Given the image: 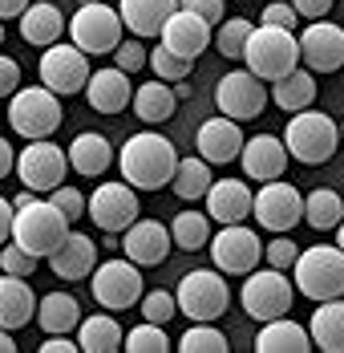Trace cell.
<instances>
[{"instance_id":"cell-1","label":"cell","mask_w":344,"mask_h":353,"mask_svg":"<svg viewBox=\"0 0 344 353\" xmlns=\"http://www.w3.org/2000/svg\"><path fill=\"white\" fill-rule=\"evenodd\" d=\"M174 163H178V150L171 139L154 134V130H138L126 139L122 154H118V167L122 179L134 187V191H162L174 175Z\"/></svg>"},{"instance_id":"cell-2","label":"cell","mask_w":344,"mask_h":353,"mask_svg":"<svg viewBox=\"0 0 344 353\" xmlns=\"http://www.w3.org/2000/svg\"><path fill=\"white\" fill-rule=\"evenodd\" d=\"M341 146V126L324 114V110H296L288 118V130H283V150L288 159L304 163V167H320L336 154Z\"/></svg>"},{"instance_id":"cell-3","label":"cell","mask_w":344,"mask_h":353,"mask_svg":"<svg viewBox=\"0 0 344 353\" xmlns=\"http://www.w3.org/2000/svg\"><path fill=\"white\" fill-rule=\"evenodd\" d=\"M69 228L73 223L53 208V199H29L25 208H12V232H8V240L17 248H25L29 256L45 260L69 236Z\"/></svg>"},{"instance_id":"cell-4","label":"cell","mask_w":344,"mask_h":353,"mask_svg":"<svg viewBox=\"0 0 344 353\" xmlns=\"http://www.w3.org/2000/svg\"><path fill=\"white\" fill-rule=\"evenodd\" d=\"M292 281H296V292L316 305L344 296V252L336 244L300 248V256L292 264Z\"/></svg>"},{"instance_id":"cell-5","label":"cell","mask_w":344,"mask_h":353,"mask_svg":"<svg viewBox=\"0 0 344 353\" xmlns=\"http://www.w3.org/2000/svg\"><path fill=\"white\" fill-rule=\"evenodd\" d=\"M243 61L259 81H275L283 73L300 65V45L292 29H275V25H251L247 45H243Z\"/></svg>"},{"instance_id":"cell-6","label":"cell","mask_w":344,"mask_h":353,"mask_svg":"<svg viewBox=\"0 0 344 353\" xmlns=\"http://www.w3.org/2000/svg\"><path fill=\"white\" fill-rule=\"evenodd\" d=\"M61 122H65L61 102H57V94L45 90V85H25V90H17V94L8 98V126H12L21 139H29V142L53 139Z\"/></svg>"},{"instance_id":"cell-7","label":"cell","mask_w":344,"mask_h":353,"mask_svg":"<svg viewBox=\"0 0 344 353\" xmlns=\"http://www.w3.org/2000/svg\"><path fill=\"white\" fill-rule=\"evenodd\" d=\"M292 301H296V284L288 281V272H279V268H251L239 288L243 313L251 321H259V325L292 313Z\"/></svg>"},{"instance_id":"cell-8","label":"cell","mask_w":344,"mask_h":353,"mask_svg":"<svg viewBox=\"0 0 344 353\" xmlns=\"http://www.w3.org/2000/svg\"><path fill=\"white\" fill-rule=\"evenodd\" d=\"M174 305L191 321H219L231 305V288H227L219 268H195V272H186L178 281Z\"/></svg>"},{"instance_id":"cell-9","label":"cell","mask_w":344,"mask_h":353,"mask_svg":"<svg viewBox=\"0 0 344 353\" xmlns=\"http://www.w3.org/2000/svg\"><path fill=\"white\" fill-rule=\"evenodd\" d=\"M69 41L89 57H98V53H114L118 49V41H122V17H118V8H109L102 0H94V4H77V12L69 17Z\"/></svg>"},{"instance_id":"cell-10","label":"cell","mask_w":344,"mask_h":353,"mask_svg":"<svg viewBox=\"0 0 344 353\" xmlns=\"http://www.w3.org/2000/svg\"><path fill=\"white\" fill-rule=\"evenodd\" d=\"M12 171H17L21 183H25V191H33V195H49L53 187H61V183H65L69 159H65V150H61L57 142L33 139L25 150H17Z\"/></svg>"},{"instance_id":"cell-11","label":"cell","mask_w":344,"mask_h":353,"mask_svg":"<svg viewBox=\"0 0 344 353\" xmlns=\"http://www.w3.org/2000/svg\"><path fill=\"white\" fill-rule=\"evenodd\" d=\"M206 248H211V260L223 276H247L264 260V240L243 223H223V232L211 236Z\"/></svg>"},{"instance_id":"cell-12","label":"cell","mask_w":344,"mask_h":353,"mask_svg":"<svg viewBox=\"0 0 344 353\" xmlns=\"http://www.w3.org/2000/svg\"><path fill=\"white\" fill-rule=\"evenodd\" d=\"M94 281V301L102 305L105 313H126L130 305H138L142 296V272H138L134 260H105V264H94L89 272Z\"/></svg>"},{"instance_id":"cell-13","label":"cell","mask_w":344,"mask_h":353,"mask_svg":"<svg viewBox=\"0 0 344 353\" xmlns=\"http://www.w3.org/2000/svg\"><path fill=\"white\" fill-rule=\"evenodd\" d=\"M85 81H89V57L73 41L45 45V53H41V85L45 90H53L57 98H69V94H81Z\"/></svg>"},{"instance_id":"cell-14","label":"cell","mask_w":344,"mask_h":353,"mask_svg":"<svg viewBox=\"0 0 344 353\" xmlns=\"http://www.w3.org/2000/svg\"><path fill=\"white\" fill-rule=\"evenodd\" d=\"M251 212H255V223L268 228V232H292L296 223H304V195L292 187V183H279V179H268L255 195H251Z\"/></svg>"},{"instance_id":"cell-15","label":"cell","mask_w":344,"mask_h":353,"mask_svg":"<svg viewBox=\"0 0 344 353\" xmlns=\"http://www.w3.org/2000/svg\"><path fill=\"white\" fill-rule=\"evenodd\" d=\"M215 106H219L223 118L251 122V118H259L264 106H268V85L251 70H231V73H223L219 85H215Z\"/></svg>"},{"instance_id":"cell-16","label":"cell","mask_w":344,"mask_h":353,"mask_svg":"<svg viewBox=\"0 0 344 353\" xmlns=\"http://www.w3.org/2000/svg\"><path fill=\"white\" fill-rule=\"evenodd\" d=\"M85 215L102 228L105 236L114 232H126L130 223H134L138 215H142V208H138V191L122 179V183H98L94 187V195L85 199Z\"/></svg>"},{"instance_id":"cell-17","label":"cell","mask_w":344,"mask_h":353,"mask_svg":"<svg viewBox=\"0 0 344 353\" xmlns=\"http://www.w3.org/2000/svg\"><path fill=\"white\" fill-rule=\"evenodd\" d=\"M300 45V61L312 73H336L344 70V29L341 25H328L324 17L308 21V29L296 37Z\"/></svg>"},{"instance_id":"cell-18","label":"cell","mask_w":344,"mask_h":353,"mask_svg":"<svg viewBox=\"0 0 344 353\" xmlns=\"http://www.w3.org/2000/svg\"><path fill=\"white\" fill-rule=\"evenodd\" d=\"M211 33H215V25H206L203 17H195L186 8H174L166 17V25L158 29V45L171 49L174 57H182V61H195L211 45Z\"/></svg>"},{"instance_id":"cell-19","label":"cell","mask_w":344,"mask_h":353,"mask_svg":"<svg viewBox=\"0 0 344 353\" xmlns=\"http://www.w3.org/2000/svg\"><path fill=\"white\" fill-rule=\"evenodd\" d=\"M126 260H134L138 268H158L166 256H171V228H162L158 219H134L126 228Z\"/></svg>"},{"instance_id":"cell-20","label":"cell","mask_w":344,"mask_h":353,"mask_svg":"<svg viewBox=\"0 0 344 353\" xmlns=\"http://www.w3.org/2000/svg\"><path fill=\"white\" fill-rule=\"evenodd\" d=\"M45 260H49V268H53L57 281H85L94 272V264H98V244L85 232H73L69 228V236Z\"/></svg>"},{"instance_id":"cell-21","label":"cell","mask_w":344,"mask_h":353,"mask_svg":"<svg viewBox=\"0 0 344 353\" xmlns=\"http://www.w3.org/2000/svg\"><path fill=\"white\" fill-rule=\"evenodd\" d=\"M195 146H199V159H206L211 167H227V163H235L243 150V130L235 118H211V122H203L199 126V139H195Z\"/></svg>"},{"instance_id":"cell-22","label":"cell","mask_w":344,"mask_h":353,"mask_svg":"<svg viewBox=\"0 0 344 353\" xmlns=\"http://www.w3.org/2000/svg\"><path fill=\"white\" fill-rule=\"evenodd\" d=\"M81 94H85V102L98 110V114H122V110L130 106V98H134V81H130L126 70L109 65V70L89 73V81H85Z\"/></svg>"},{"instance_id":"cell-23","label":"cell","mask_w":344,"mask_h":353,"mask_svg":"<svg viewBox=\"0 0 344 353\" xmlns=\"http://www.w3.org/2000/svg\"><path fill=\"white\" fill-rule=\"evenodd\" d=\"M239 163H243V175L255 179V183L283 179V171H288V150H283V139H275V134H255V139H243Z\"/></svg>"},{"instance_id":"cell-24","label":"cell","mask_w":344,"mask_h":353,"mask_svg":"<svg viewBox=\"0 0 344 353\" xmlns=\"http://www.w3.org/2000/svg\"><path fill=\"white\" fill-rule=\"evenodd\" d=\"M251 187L243 179H211L206 187V215L223 228V223H243L251 215Z\"/></svg>"},{"instance_id":"cell-25","label":"cell","mask_w":344,"mask_h":353,"mask_svg":"<svg viewBox=\"0 0 344 353\" xmlns=\"http://www.w3.org/2000/svg\"><path fill=\"white\" fill-rule=\"evenodd\" d=\"M65 159H69V171H77L81 179H98V175H105L109 163H114V146H109L105 134L85 130V134H77V139L69 142Z\"/></svg>"},{"instance_id":"cell-26","label":"cell","mask_w":344,"mask_h":353,"mask_svg":"<svg viewBox=\"0 0 344 353\" xmlns=\"http://www.w3.org/2000/svg\"><path fill=\"white\" fill-rule=\"evenodd\" d=\"M36 313V296L29 288V276H0V329L17 333L25 329Z\"/></svg>"},{"instance_id":"cell-27","label":"cell","mask_w":344,"mask_h":353,"mask_svg":"<svg viewBox=\"0 0 344 353\" xmlns=\"http://www.w3.org/2000/svg\"><path fill=\"white\" fill-rule=\"evenodd\" d=\"M174 8L178 0H118L122 29H130L134 37H158V29L166 25Z\"/></svg>"},{"instance_id":"cell-28","label":"cell","mask_w":344,"mask_h":353,"mask_svg":"<svg viewBox=\"0 0 344 353\" xmlns=\"http://www.w3.org/2000/svg\"><path fill=\"white\" fill-rule=\"evenodd\" d=\"M65 17H61V8L57 4H49V0H29V8L21 12V37L29 41V45H53V41H61L65 33Z\"/></svg>"},{"instance_id":"cell-29","label":"cell","mask_w":344,"mask_h":353,"mask_svg":"<svg viewBox=\"0 0 344 353\" xmlns=\"http://www.w3.org/2000/svg\"><path fill=\"white\" fill-rule=\"evenodd\" d=\"M308 350H312L308 329L296 325L288 313L264 321V329H259V337H255V353H308Z\"/></svg>"},{"instance_id":"cell-30","label":"cell","mask_w":344,"mask_h":353,"mask_svg":"<svg viewBox=\"0 0 344 353\" xmlns=\"http://www.w3.org/2000/svg\"><path fill=\"white\" fill-rule=\"evenodd\" d=\"M308 337H312V350L344 353V296H332V301H320L316 305Z\"/></svg>"},{"instance_id":"cell-31","label":"cell","mask_w":344,"mask_h":353,"mask_svg":"<svg viewBox=\"0 0 344 353\" xmlns=\"http://www.w3.org/2000/svg\"><path fill=\"white\" fill-rule=\"evenodd\" d=\"M268 102L283 110V114H296V110H308L316 102V73L312 70H296L283 73V77H275L272 90H268Z\"/></svg>"},{"instance_id":"cell-32","label":"cell","mask_w":344,"mask_h":353,"mask_svg":"<svg viewBox=\"0 0 344 353\" xmlns=\"http://www.w3.org/2000/svg\"><path fill=\"white\" fill-rule=\"evenodd\" d=\"M130 106L134 114L146 122V126H158V122H171L174 118V106H178V98H174L171 81H142L134 85V98H130Z\"/></svg>"},{"instance_id":"cell-33","label":"cell","mask_w":344,"mask_h":353,"mask_svg":"<svg viewBox=\"0 0 344 353\" xmlns=\"http://www.w3.org/2000/svg\"><path fill=\"white\" fill-rule=\"evenodd\" d=\"M33 321L45 333H73L77 321H81V305H77L73 292H45V296L36 301Z\"/></svg>"},{"instance_id":"cell-34","label":"cell","mask_w":344,"mask_h":353,"mask_svg":"<svg viewBox=\"0 0 344 353\" xmlns=\"http://www.w3.org/2000/svg\"><path fill=\"white\" fill-rule=\"evenodd\" d=\"M77 350L81 353H118L122 350V325L109 313L81 317L77 321Z\"/></svg>"},{"instance_id":"cell-35","label":"cell","mask_w":344,"mask_h":353,"mask_svg":"<svg viewBox=\"0 0 344 353\" xmlns=\"http://www.w3.org/2000/svg\"><path fill=\"white\" fill-rule=\"evenodd\" d=\"M211 179H215V175H211V163H206V159H178L166 187H171L182 203H195V199H203V195H206Z\"/></svg>"},{"instance_id":"cell-36","label":"cell","mask_w":344,"mask_h":353,"mask_svg":"<svg viewBox=\"0 0 344 353\" xmlns=\"http://www.w3.org/2000/svg\"><path fill=\"white\" fill-rule=\"evenodd\" d=\"M344 219V199L328 187H316L312 195H304V223L312 232H332Z\"/></svg>"},{"instance_id":"cell-37","label":"cell","mask_w":344,"mask_h":353,"mask_svg":"<svg viewBox=\"0 0 344 353\" xmlns=\"http://www.w3.org/2000/svg\"><path fill=\"white\" fill-rule=\"evenodd\" d=\"M206 240H211V215L206 212H182L174 215L171 223V244L182 248V252H199V248H206Z\"/></svg>"},{"instance_id":"cell-38","label":"cell","mask_w":344,"mask_h":353,"mask_svg":"<svg viewBox=\"0 0 344 353\" xmlns=\"http://www.w3.org/2000/svg\"><path fill=\"white\" fill-rule=\"evenodd\" d=\"M174 350L182 353H227V333L223 329H215V321H195L182 337H178V345Z\"/></svg>"},{"instance_id":"cell-39","label":"cell","mask_w":344,"mask_h":353,"mask_svg":"<svg viewBox=\"0 0 344 353\" xmlns=\"http://www.w3.org/2000/svg\"><path fill=\"white\" fill-rule=\"evenodd\" d=\"M122 350H126V353H166V350H171V337H166V329H162V325L142 321V325H134V329L122 337Z\"/></svg>"},{"instance_id":"cell-40","label":"cell","mask_w":344,"mask_h":353,"mask_svg":"<svg viewBox=\"0 0 344 353\" xmlns=\"http://www.w3.org/2000/svg\"><path fill=\"white\" fill-rule=\"evenodd\" d=\"M247 33H251V21H243V17H223V21H219V33H211V41L219 45L223 57L239 61L243 45H247Z\"/></svg>"},{"instance_id":"cell-41","label":"cell","mask_w":344,"mask_h":353,"mask_svg":"<svg viewBox=\"0 0 344 353\" xmlns=\"http://www.w3.org/2000/svg\"><path fill=\"white\" fill-rule=\"evenodd\" d=\"M146 65H150V70H154V77H158V81H186V77H191V70H195V61H182V57H174L171 49H162V45H158V49H154V53H146Z\"/></svg>"},{"instance_id":"cell-42","label":"cell","mask_w":344,"mask_h":353,"mask_svg":"<svg viewBox=\"0 0 344 353\" xmlns=\"http://www.w3.org/2000/svg\"><path fill=\"white\" fill-rule=\"evenodd\" d=\"M138 305H142V321H154V325H166V321H174V317H178L174 292H166V288L142 292V296H138Z\"/></svg>"},{"instance_id":"cell-43","label":"cell","mask_w":344,"mask_h":353,"mask_svg":"<svg viewBox=\"0 0 344 353\" xmlns=\"http://www.w3.org/2000/svg\"><path fill=\"white\" fill-rule=\"evenodd\" d=\"M0 272H8V276H33L36 256H29L25 248H17L8 240V244H0Z\"/></svg>"},{"instance_id":"cell-44","label":"cell","mask_w":344,"mask_h":353,"mask_svg":"<svg viewBox=\"0 0 344 353\" xmlns=\"http://www.w3.org/2000/svg\"><path fill=\"white\" fill-rule=\"evenodd\" d=\"M296 256H300V244H292V236H288V232H279L272 244H264V260H268V268L288 272V268L296 264Z\"/></svg>"},{"instance_id":"cell-45","label":"cell","mask_w":344,"mask_h":353,"mask_svg":"<svg viewBox=\"0 0 344 353\" xmlns=\"http://www.w3.org/2000/svg\"><path fill=\"white\" fill-rule=\"evenodd\" d=\"M49 199H53V208L65 215L69 223L85 219V195H81L77 187H65V183H61V187H53V191H49Z\"/></svg>"},{"instance_id":"cell-46","label":"cell","mask_w":344,"mask_h":353,"mask_svg":"<svg viewBox=\"0 0 344 353\" xmlns=\"http://www.w3.org/2000/svg\"><path fill=\"white\" fill-rule=\"evenodd\" d=\"M114 65L126 70V73L146 70V49H142L138 41H118V49H114Z\"/></svg>"},{"instance_id":"cell-47","label":"cell","mask_w":344,"mask_h":353,"mask_svg":"<svg viewBox=\"0 0 344 353\" xmlns=\"http://www.w3.org/2000/svg\"><path fill=\"white\" fill-rule=\"evenodd\" d=\"M296 8L288 4V0H275V4H268L264 8V25H275V29H296Z\"/></svg>"},{"instance_id":"cell-48","label":"cell","mask_w":344,"mask_h":353,"mask_svg":"<svg viewBox=\"0 0 344 353\" xmlns=\"http://www.w3.org/2000/svg\"><path fill=\"white\" fill-rule=\"evenodd\" d=\"M178 8L203 17L206 25H219V21H223V0H178Z\"/></svg>"},{"instance_id":"cell-49","label":"cell","mask_w":344,"mask_h":353,"mask_svg":"<svg viewBox=\"0 0 344 353\" xmlns=\"http://www.w3.org/2000/svg\"><path fill=\"white\" fill-rule=\"evenodd\" d=\"M21 90V65L0 53V98H12Z\"/></svg>"},{"instance_id":"cell-50","label":"cell","mask_w":344,"mask_h":353,"mask_svg":"<svg viewBox=\"0 0 344 353\" xmlns=\"http://www.w3.org/2000/svg\"><path fill=\"white\" fill-rule=\"evenodd\" d=\"M292 8H296V17H304V21H320V17L332 12V0H292Z\"/></svg>"},{"instance_id":"cell-51","label":"cell","mask_w":344,"mask_h":353,"mask_svg":"<svg viewBox=\"0 0 344 353\" xmlns=\"http://www.w3.org/2000/svg\"><path fill=\"white\" fill-rule=\"evenodd\" d=\"M41 353H77V341H69V333H45V345H36Z\"/></svg>"},{"instance_id":"cell-52","label":"cell","mask_w":344,"mask_h":353,"mask_svg":"<svg viewBox=\"0 0 344 353\" xmlns=\"http://www.w3.org/2000/svg\"><path fill=\"white\" fill-rule=\"evenodd\" d=\"M8 232H12V199L0 195V244H8Z\"/></svg>"},{"instance_id":"cell-53","label":"cell","mask_w":344,"mask_h":353,"mask_svg":"<svg viewBox=\"0 0 344 353\" xmlns=\"http://www.w3.org/2000/svg\"><path fill=\"white\" fill-rule=\"evenodd\" d=\"M12 163H17V150L8 146V139H0V179L12 175Z\"/></svg>"},{"instance_id":"cell-54","label":"cell","mask_w":344,"mask_h":353,"mask_svg":"<svg viewBox=\"0 0 344 353\" xmlns=\"http://www.w3.org/2000/svg\"><path fill=\"white\" fill-rule=\"evenodd\" d=\"M29 8V0H0V21H12Z\"/></svg>"},{"instance_id":"cell-55","label":"cell","mask_w":344,"mask_h":353,"mask_svg":"<svg viewBox=\"0 0 344 353\" xmlns=\"http://www.w3.org/2000/svg\"><path fill=\"white\" fill-rule=\"evenodd\" d=\"M0 353H17V341H12L8 329H0Z\"/></svg>"},{"instance_id":"cell-56","label":"cell","mask_w":344,"mask_h":353,"mask_svg":"<svg viewBox=\"0 0 344 353\" xmlns=\"http://www.w3.org/2000/svg\"><path fill=\"white\" fill-rule=\"evenodd\" d=\"M332 232H336V248H341V252H344V219H341V223H336V228H332Z\"/></svg>"},{"instance_id":"cell-57","label":"cell","mask_w":344,"mask_h":353,"mask_svg":"<svg viewBox=\"0 0 344 353\" xmlns=\"http://www.w3.org/2000/svg\"><path fill=\"white\" fill-rule=\"evenodd\" d=\"M0 45H4V21H0Z\"/></svg>"},{"instance_id":"cell-58","label":"cell","mask_w":344,"mask_h":353,"mask_svg":"<svg viewBox=\"0 0 344 353\" xmlns=\"http://www.w3.org/2000/svg\"><path fill=\"white\" fill-rule=\"evenodd\" d=\"M341 142H344V122H341Z\"/></svg>"},{"instance_id":"cell-59","label":"cell","mask_w":344,"mask_h":353,"mask_svg":"<svg viewBox=\"0 0 344 353\" xmlns=\"http://www.w3.org/2000/svg\"><path fill=\"white\" fill-rule=\"evenodd\" d=\"M77 4H94V0H77Z\"/></svg>"},{"instance_id":"cell-60","label":"cell","mask_w":344,"mask_h":353,"mask_svg":"<svg viewBox=\"0 0 344 353\" xmlns=\"http://www.w3.org/2000/svg\"><path fill=\"white\" fill-rule=\"evenodd\" d=\"M341 199H344V195H341Z\"/></svg>"}]
</instances>
